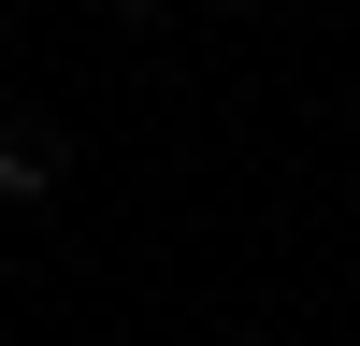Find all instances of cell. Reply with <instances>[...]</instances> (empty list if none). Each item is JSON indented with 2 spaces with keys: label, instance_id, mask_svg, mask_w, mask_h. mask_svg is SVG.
Here are the masks:
<instances>
[{
  "label": "cell",
  "instance_id": "1",
  "mask_svg": "<svg viewBox=\"0 0 360 346\" xmlns=\"http://www.w3.org/2000/svg\"><path fill=\"white\" fill-rule=\"evenodd\" d=\"M58 173H72L58 115H0V202H58Z\"/></svg>",
  "mask_w": 360,
  "mask_h": 346
},
{
  "label": "cell",
  "instance_id": "2",
  "mask_svg": "<svg viewBox=\"0 0 360 346\" xmlns=\"http://www.w3.org/2000/svg\"><path fill=\"white\" fill-rule=\"evenodd\" d=\"M115 15H130V29H144V15H173V0H115Z\"/></svg>",
  "mask_w": 360,
  "mask_h": 346
},
{
  "label": "cell",
  "instance_id": "3",
  "mask_svg": "<svg viewBox=\"0 0 360 346\" xmlns=\"http://www.w3.org/2000/svg\"><path fill=\"white\" fill-rule=\"evenodd\" d=\"M231 15H245V0H231Z\"/></svg>",
  "mask_w": 360,
  "mask_h": 346
}]
</instances>
